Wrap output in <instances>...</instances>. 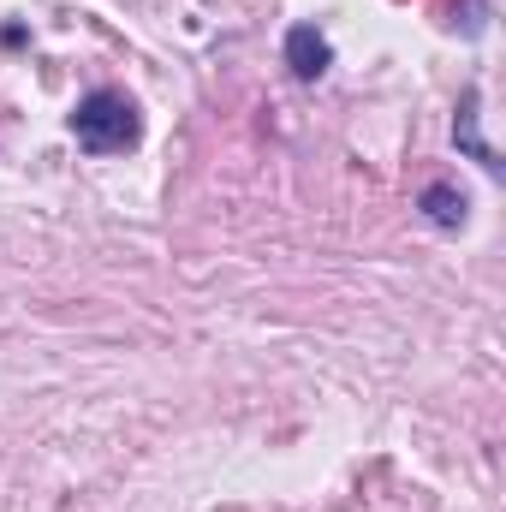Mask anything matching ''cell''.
<instances>
[{
  "label": "cell",
  "mask_w": 506,
  "mask_h": 512,
  "mask_svg": "<svg viewBox=\"0 0 506 512\" xmlns=\"http://www.w3.org/2000/svg\"><path fill=\"white\" fill-rule=\"evenodd\" d=\"M66 126H72L84 155H126V149H137V137H143V114H137V102H131L126 90H90L72 108Z\"/></svg>",
  "instance_id": "obj_1"
},
{
  "label": "cell",
  "mask_w": 506,
  "mask_h": 512,
  "mask_svg": "<svg viewBox=\"0 0 506 512\" xmlns=\"http://www.w3.org/2000/svg\"><path fill=\"white\" fill-rule=\"evenodd\" d=\"M453 143H459V155H471L489 179H501V149L483 137V90L471 84L465 96H459V120H453Z\"/></svg>",
  "instance_id": "obj_2"
},
{
  "label": "cell",
  "mask_w": 506,
  "mask_h": 512,
  "mask_svg": "<svg viewBox=\"0 0 506 512\" xmlns=\"http://www.w3.org/2000/svg\"><path fill=\"white\" fill-rule=\"evenodd\" d=\"M286 66H292V78H298V84H316V78L334 66L328 36H322L316 24H292V30H286Z\"/></svg>",
  "instance_id": "obj_3"
},
{
  "label": "cell",
  "mask_w": 506,
  "mask_h": 512,
  "mask_svg": "<svg viewBox=\"0 0 506 512\" xmlns=\"http://www.w3.org/2000/svg\"><path fill=\"white\" fill-rule=\"evenodd\" d=\"M417 209H423V221H429V227H441V233H459V227L471 221V197H465L459 185H447V179H435V185H423V197H417Z\"/></svg>",
  "instance_id": "obj_4"
},
{
  "label": "cell",
  "mask_w": 506,
  "mask_h": 512,
  "mask_svg": "<svg viewBox=\"0 0 506 512\" xmlns=\"http://www.w3.org/2000/svg\"><path fill=\"white\" fill-rule=\"evenodd\" d=\"M447 24H453V30H465V36H483V30H489V0H459Z\"/></svg>",
  "instance_id": "obj_5"
}]
</instances>
